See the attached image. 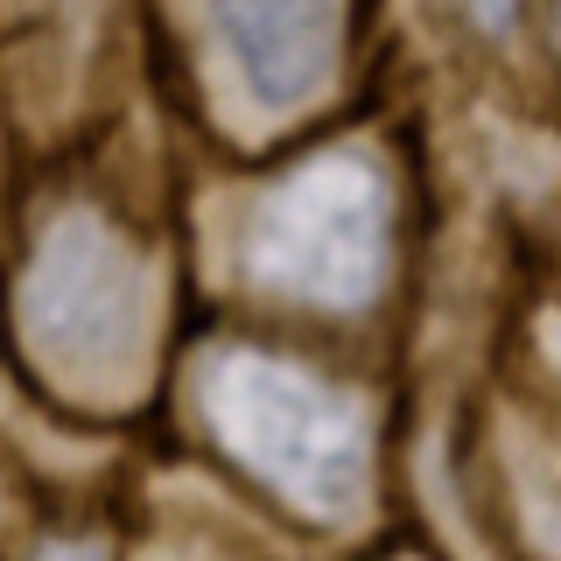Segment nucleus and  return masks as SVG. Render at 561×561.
Returning a JSON list of instances; mask_svg holds the SVG:
<instances>
[]
</instances>
